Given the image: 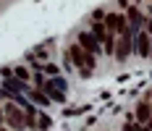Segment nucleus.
Segmentation results:
<instances>
[{"label":"nucleus","instance_id":"nucleus-13","mask_svg":"<svg viewBox=\"0 0 152 131\" xmlns=\"http://www.w3.org/2000/svg\"><path fill=\"white\" fill-rule=\"evenodd\" d=\"M42 71L50 73V76H58V66H55V63H45V66H42Z\"/></svg>","mask_w":152,"mask_h":131},{"label":"nucleus","instance_id":"nucleus-10","mask_svg":"<svg viewBox=\"0 0 152 131\" xmlns=\"http://www.w3.org/2000/svg\"><path fill=\"white\" fill-rule=\"evenodd\" d=\"M150 116H152V108L147 102H139L137 105V121H150Z\"/></svg>","mask_w":152,"mask_h":131},{"label":"nucleus","instance_id":"nucleus-6","mask_svg":"<svg viewBox=\"0 0 152 131\" xmlns=\"http://www.w3.org/2000/svg\"><path fill=\"white\" fill-rule=\"evenodd\" d=\"M102 21H105V29L110 31V34H115V31L121 34V31L129 26V24H126V16H121V13H105Z\"/></svg>","mask_w":152,"mask_h":131},{"label":"nucleus","instance_id":"nucleus-11","mask_svg":"<svg viewBox=\"0 0 152 131\" xmlns=\"http://www.w3.org/2000/svg\"><path fill=\"white\" fill-rule=\"evenodd\" d=\"M29 97L34 102H39V105H50V97H47L45 92H39V89H29Z\"/></svg>","mask_w":152,"mask_h":131},{"label":"nucleus","instance_id":"nucleus-16","mask_svg":"<svg viewBox=\"0 0 152 131\" xmlns=\"http://www.w3.org/2000/svg\"><path fill=\"white\" fill-rule=\"evenodd\" d=\"M144 31H147V34H152V18L147 21V24H144Z\"/></svg>","mask_w":152,"mask_h":131},{"label":"nucleus","instance_id":"nucleus-9","mask_svg":"<svg viewBox=\"0 0 152 131\" xmlns=\"http://www.w3.org/2000/svg\"><path fill=\"white\" fill-rule=\"evenodd\" d=\"M107 34H110V31L105 29V24H100V21H94V24H92V37H94L100 45L107 40Z\"/></svg>","mask_w":152,"mask_h":131},{"label":"nucleus","instance_id":"nucleus-1","mask_svg":"<svg viewBox=\"0 0 152 131\" xmlns=\"http://www.w3.org/2000/svg\"><path fill=\"white\" fill-rule=\"evenodd\" d=\"M68 58L74 60V66L79 68V73L81 76H89L92 73V68H97V60H94V55H89L81 45L76 42V45H71V50H68Z\"/></svg>","mask_w":152,"mask_h":131},{"label":"nucleus","instance_id":"nucleus-15","mask_svg":"<svg viewBox=\"0 0 152 131\" xmlns=\"http://www.w3.org/2000/svg\"><path fill=\"white\" fill-rule=\"evenodd\" d=\"M47 126H50V118L42 116V118H39V129H47Z\"/></svg>","mask_w":152,"mask_h":131},{"label":"nucleus","instance_id":"nucleus-2","mask_svg":"<svg viewBox=\"0 0 152 131\" xmlns=\"http://www.w3.org/2000/svg\"><path fill=\"white\" fill-rule=\"evenodd\" d=\"M134 34H137V31L131 29V26H126V29L121 31L118 45H115V53H113V55H115V60H121V63H123V60L134 53Z\"/></svg>","mask_w":152,"mask_h":131},{"label":"nucleus","instance_id":"nucleus-14","mask_svg":"<svg viewBox=\"0 0 152 131\" xmlns=\"http://www.w3.org/2000/svg\"><path fill=\"white\" fill-rule=\"evenodd\" d=\"M123 131H150L147 126H142V123H126V129Z\"/></svg>","mask_w":152,"mask_h":131},{"label":"nucleus","instance_id":"nucleus-20","mask_svg":"<svg viewBox=\"0 0 152 131\" xmlns=\"http://www.w3.org/2000/svg\"><path fill=\"white\" fill-rule=\"evenodd\" d=\"M150 58H152V53H150Z\"/></svg>","mask_w":152,"mask_h":131},{"label":"nucleus","instance_id":"nucleus-5","mask_svg":"<svg viewBox=\"0 0 152 131\" xmlns=\"http://www.w3.org/2000/svg\"><path fill=\"white\" fill-rule=\"evenodd\" d=\"M134 50H137L139 58H150V53H152V37L144 29L134 34Z\"/></svg>","mask_w":152,"mask_h":131},{"label":"nucleus","instance_id":"nucleus-17","mask_svg":"<svg viewBox=\"0 0 152 131\" xmlns=\"http://www.w3.org/2000/svg\"><path fill=\"white\" fill-rule=\"evenodd\" d=\"M118 3H121L123 8H129V0H118Z\"/></svg>","mask_w":152,"mask_h":131},{"label":"nucleus","instance_id":"nucleus-3","mask_svg":"<svg viewBox=\"0 0 152 131\" xmlns=\"http://www.w3.org/2000/svg\"><path fill=\"white\" fill-rule=\"evenodd\" d=\"M3 121L16 131H24L26 129V121H24V110L16 105V102H8L5 108H3Z\"/></svg>","mask_w":152,"mask_h":131},{"label":"nucleus","instance_id":"nucleus-12","mask_svg":"<svg viewBox=\"0 0 152 131\" xmlns=\"http://www.w3.org/2000/svg\"><path fill=\"white\" fill-rule=\"evenodd\" d=\"M13 76H16V79H21V81H26V79H29V71H26L24 66H16V68H13Z\"/></svg>","mask_w":152,"mask_h":131},{"label":"nucleus","instance_id":"nucleus-18","mask_svg":"<svg viewBox=\"0 0 152 131\" xmlns=\"http://www.w3.org/2000/svg\"><path fill=\"white\" fill-rule=\"evenodd\" d=\"M0 123H3V108H0Z\"/></svg>","mask_w":152,"mask_h":131},{"label":"nucleus","instance_id":"nucleus-19","mask_svg":"<svg viewBox=\"0 0 152 131\" xmlns=\"http://www.w3.org/2000/svg\"><path fill=\"white\" fill-rule=\"evenodd\" d=\"M147 129H150V131H152V121H150V123H147Z\"/></svg>","mask_w":152,"mask_h":131},{"label":"nucleus","instance_id":"nucleus-7","mask_svg":"<svg viewBox=\"0 0 152 131\" xmlns=\"http://www.w3.org/2000/svg\"><path fill=\"white\" fill-rule=\"evenodd\" d=\"M126 24H129L134 31H142V26H144V16H142V11H139L137 5H129V8H126Z\"/></svg>","mask_w":152,"mask_h":131},{"label":"nucleus","instance_id":"nucleus-8","mask_svg":"<svg viewBox=\"0 0 152 131\" xmlns=\"http://www.w3.org/2000/svg\"><path fill=\"white\" fill-rule=\"evenodd\" d=\"M79 45H81V47H84L89 55H97V53L102 50V45L92 37V31H81V34H79Z\"/></svg>","mask_w":152,"mask_h":131},{"label":"nucleus","instance_id":"nucleus-4","mask_svg":"<svg viewBox=\"0 0 152 131\" xmlns=\"http://www.w3.org/2000/svg\"><path fill=\"white\" fill-rule=\"evenodd\" d=\"M45 94L50 97V102H66V84H63V79H58V76H53L50 81H45Z\"/></svg>","mask_w":152,"mask_h":131}]
</instances>
